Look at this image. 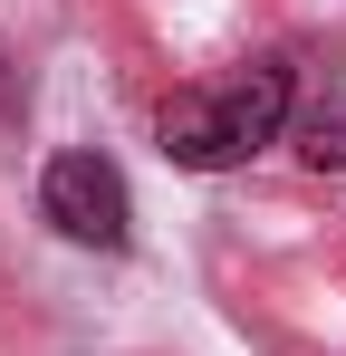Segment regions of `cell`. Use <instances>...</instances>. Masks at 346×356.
I'll use <instances>...</instances> for the list:
<instances>
[{"mask_svg": "<svg viewBox=\"0 0 346 356\" xmlns=\"http://www.w3.org/2000/svg\"><path fill=\"white\" fill-rule=\"evenodd\" d=\"M288 154L308 164V174H337L346 164V87H327V97H308L298 116H288V135H279Z\"/></svg>", "mask_w": 346, "mask_h": 356, "instance_id": "cell-3", "label": "cell"}, {"mask_svg": "<svg viewBox=\"0 0 346 356\" xmlns=\"http://www.w3.org/2000/svg\"><path fill=\"white\" fill-rule=\"evenodd\" d=\"M39 212H49L67 241H87V250H125L135 232V202H125V174H115L106 154H58L49 174H39Z\"/></svg>", "mask_w": 346, "mask_h": 356, "instance_id": "cell-2", "label": "cell"}, {"mask_svg": "<svg viewBox=\"0 0 346 356\" xmlns=\"http://www.w3.org/2000/svg\"><path fill=\"white\" fill-rule=\"evenodd\" d=\"M288 97H298L288 87V58H250L222 87H183L164 116H154V135H164V154L183 174H231V164H250L260 145L288 135Z\"/></svg>", "mask_w": 346, "mask_h": 356, "instance_id": "cell-1", "label": "cell"}]
</instances>
